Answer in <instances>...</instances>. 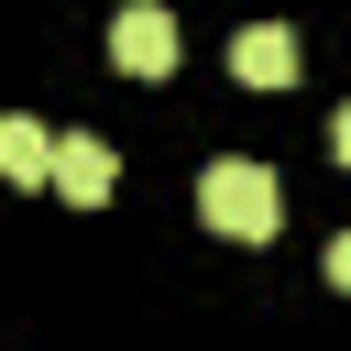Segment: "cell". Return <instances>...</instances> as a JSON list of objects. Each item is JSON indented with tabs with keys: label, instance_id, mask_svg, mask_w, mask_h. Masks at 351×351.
Returning a JSON list of instances; mask_svg holds the SVG:
<instances>
[{
	"label": "cell",
	"instance_id": "obj_1",
	"mask_svg": "<svg viewBox=\"0 0 351 351\" xmlns=\"http://www.w3.org/2000/svg\"><path fill=\"white\" fill-rule=\"evenodd\" d=\"M197 219H208L219 241H274L285 197H274V176H263L252 154H219V165L197 176Z\"/></svg>",
	"mask_w": 351,
	"mask_h": 351
},
{
	"label": "cell",
	"instance_id": "obj_2",
	"mask_svg": "<svg viewBox=\"0 0 351 351\" xmlns=\"http://www.w3.org/2000/svg\"><path fill=\"white\" fill-rule=\"evenodd\" d=\"M110 55H121L132 77H176V11H154V0H132V11L110 22Z\"/></svg>",
	"mask_w": 351,
	"mask_h": 351
},
{
	"label": "cell",
	"instance_id": "obj_3",
	"mask_svg": "<svg viewBox=\"0 0 351 351\" xmlns=\"http://www.w3.org/2000/svg\"><path fill=\"white\" fill-rule=\"evenodd\" d=\"M44 186H55V197H77V208H99V197L121 186V154H110L99 132H66V143H55V176H44Z\"/></svg>",
	"mask_w": 351,
	"mask_h": 351
},
{
	"label": "cell",
	"instance_id": "obj_4",
	"mask_svg": "<svg viewBox=\"0 0 351 351\" xmlns=\"http://www.w3.org/2000/svg\"><path fill=\"white\" fill-rule=\"evenodd\" d=\"M230 77H241V88H296V33H285V22L230 33Z\"/></svg>",
	"mask_w": 351,
	"mask_h": 351
},
{
	"label": "cell",
	"instance_id": "obj_5",
	"mask_svg": "<svg viewBox=\"0 0 351 351\" xmlns=\"http://www.w3.org/2000/svg\"><path fill=\"white\" fill-rule=\"evenodd\" d=\"M44 176H55V132L11 110V121H0V186H44Z\"/></svg>",
	"mask_w": 351,
	"mask_h": 351
}]
</instances>
